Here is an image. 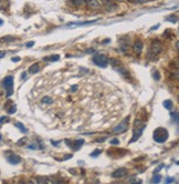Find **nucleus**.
Returning <instances> with one entry per match:
<instances>
[{"label":"nucleus","mask_w":179,"mask_h":184,"mask_svg":"<svg viewBox=\"0 0 179 184\" xmlns=\"http://www.w3.org/2000/svg\"><path fill=\"white\" fill-rule=\"evenodd\" d=\"M6 6V0H0V8H3Z\"/></svg>","instance_id":"nucleus-33"},{"label":"nucleus","mask_w":179,"mask_h":184,"mask_svg":"<svg viewBox=\"0 0 179 184\" xmlns=\"http://www.w3.org/2000/svg\"><path fill=\"white\" fill-rule=\"evenodd\" d=\"M7 111H8V113H9V114H14V112L17 111V106H14V104H12V106H10V108H8Z\"/></svg>","instance_id":"nucleus-20"},{"label":"nucleus","mask_w":179,"mask_h":184,"mask_svg":"<svg viewBox=\"0 0 179 184\" xmlns=\"http://www.w3.org/2000/svg\"><path fill=\"white\" fill-rule=\"evenodd\" d=\"M161 169H163V164H161V165H159V168H158L157 170H155V173H157L158 171H159V170H161Z\"/></svg>","instance_id":"nucleus-40"},{"label":"nucleus","mask_w":179,"mask_h":184,"mask_svg":"<svg viewBox=\"0 0 179 184\" xmlns=\"http://www.w3.org/2000/svg\"><path fill=\"white\" fill-rule=\"evenodd\" d=\"M102 1V3H103V6L106 8L107 10H109V11H112V10H114V9H116V3L115 2H113V0H101Z\"/></svg>","instance_id":"nucleus-9"},{"label":"nucleus","mask_w":179,"mask_h":184,"mask_svg":"<svg viewBox=\"0 0 179 184\" xmlns=\"http://www.w3.org/2000/svg\"><path fill=\"white\" fill-rule=\"evenodd\" d=\"M164 106H165L167 110H170V109L172 108V100H165V101H164Z\"/></svg>","instance_id":"nucleus-17"},{"label":"nucleus","mask_w":179,"mask_h":184,"mask_svg":"<svg viewBox=\"0 0 179 184\" xmlns=\"http://www.w3.org/2000/svg\"><path fill=\"white\" fill-rule=\"evenodd\" d=\"M120 143V140L118 139H113V140H111V144H113V145H117Z\"/></svg>","instance_id":"nucleus-28"},{"label":"nucleus","mask_w":179,"mask_h":184,"mask_svg":"<svg viewBox=\"0 0 179 184\" xmlns=\"http://www.w3.org/2000/svg\"><path fill=\"white\" fill-rule=\"evenodd\" d=\"M101 153H102V151L101 150H96V151H94L93 153H91V156H97V155H100Z\"/></svg>","instance_id":"nucleus-25"},{"label":"nucleus","mask_w":179,"mask_h":184,"mask_svg":"<svg viewBox=\"0 0 179 184\" xmlns=\"http://www.w3.org/2000/svg\"><path fill=\"white\" fill-rule=\"evenodd\" d=\"M130 1H134V2H138V3H146L151 0H130Z\"/></svg>","instance_id":"nucleus-27"},{"label":"nucleus","mask_w":179,"mask_h":184,"mask_svg":"<svg viewBox=\"0 0 179 184\" xmlns=\"http://www.w3.org/2000/svg\"><path fill=\"white\" fill-rule=\"evenodd\" d=\"M33 44H34V41H31V42H28L27 43V44H26V46H27V47H32V46H33Z\"/></svg>","instance_id":"nucleus-36"},{"label":"nucleus","mask_w":179,"mask_h":184,"mask_svg":"<svg viewBox=\"0 0 179 184\" xmlns=\"http://www.w3.org/2000/svg\"><path fill=\"white\" fill-rule=\"evenodd\" d=\"M172 33H170V30H167L165 33H164V37H167V38H170L172 37Z\"/></svg>","instance_id":"nucleus-31"},{"label":"nucleus","mask_w":179,"mask_h":184,"mask_svg":"<svg viewBox=\"0 0 179 184\" xmlns=\"http://www.w3.org/2000/svg\"><path fill=\"white\" fill-rule=\"evenodd\" d=\"M0 140H1V135H0Z\"/></svg>","instance_id":"nucleus-45"},{"label":"nucleus","mask_w":179,"mask_h":184,"mask_svg":"<svg viewBox=\"0 0 179 184\" xmlns=\"http://www.w3.org/2000/svg\"><path fill=\"white\" fill-rule=\"evenodd\" d=\"M172 182H175V179H174V177H168V179H166V183H172Z\"/></svg>","instance_id":"nucleus-32"},{"label":"nucleus","mask_w":179,"mask_h":184,"mask_svg":"<svg viewBox=\"0 0 179 184\" xmlns=\"http://www.w3.org/2000/svg\"><path fill=\"white\" fill-rule=\"evenodd\" d=\"M161 51H163V44L159 42L158 40H153L151 44V48H149V51H148V58L151 60H155Z\"/></svg>","instance_id":"nucleus-1"},{"label":"nucleus","mask_w":179,"mask_h":184,"mask_svg":"<svg viewBox=\"0 0 179 184\" xmlns=\"http://www.w3.org/2000/svg\"><path fill=\"white\" fill-rule=\"evenodd\" d=\"M11 60H12L14 62H19V61H20V58H19V57H14L12 59H11Z\"/></svg>","instance_id":"nucleus-34"},{"label":"nucleus","mask_w":179,"mask_h":184,"mask_svg":"<svg viewBox=\"0 0 179 184\" xmlns=\"http://www.w3.org/2000/svg\"><path fill=\"white\" fill-rule=\"evenodd\" d=\"M105 140H106V138H101L99 140H95V142H104Z\"/></svg>","instance_id":"nucleus-37"},{"label":"nucleus","mask_w":179,"mask_h":184,"mask_svg":"<svg viewBox=\"0 0 179 184\" xmlns=\"http://www.w3.org/2000/svg\"><path fill=\"white\" fill-rule=\"evenodd\" d=\"M5 55H6V52H0V58L5 57Z\"/></svg>","instance_id":"nucleus-42"},{"label":"nucleus","mask_w":179,"mask_h":184,"mask_svg":"<svg viewBox=\"0 0 179 184\" xmlns=\"http://www.w3.org/2000/svg\"><path fill=\"white\" fill-rule=\"evenodd\" d=\"M21 78L23 79V80H26V79H27V73H26V72H23V73H22Z\"/></svg>","instance_id":"nucleus-38"},{"label":"nucleus","mask_w":179,"mask_h":184,"mask_svg":"<svg viewBox=\"0 0 179 184\" xmlns=\"http://www.w3.org/2000/svg\"><path fill=\"white\" fill-rule=\"evenodd\" d=\"M93 62L94 64L99 65L101 68H106L108 64V58L106 57L105 55H103V53L96 55V56H94L93 58Z\"/></svg>","instance_id":"nucleus-6"},{"label":"nucleus","mask_w":179,"mask_h":184,"mask_svg":"<svg viewBox=\"0 0 179 184\" xmlns=\"http://www.w3.org/2000/svg\"><path fill=\"white\" fill-rule=\"evenodd\" d=\"M172 118H175V122H176V124L178 123V112H172Z\"/></svg>","instance_id":"nucleus-23"},{"label":"nucleus","mask_w":179,"mask_h":184,"mask_svg":"<svg viewBox=\"0 0 179 184\" xmlns=\"http://www.w3.org/2000/svg\"><path fill=\"white\" fill-rule=\"evenodd\" d=\"M2 41H5V42H10L11 40H14L12 37H3L2 39H1Z\"/></svg>","instance_id":"nucleus-24"},{"label":"nucleus","mask_w":179,"mask_h":184,"mask_svg":"<svg viewBox=\"0 0 179 184\" xmlns=\"http://www.w3.org/2000/svg\"><path fill=\"white\" fill-rule=\"evenodd\" d=\"M52 144H54V145H57V144H60V141H59V142H52Z\"/></svg>","instance_id":"nucleus-43"},{"label":"nucleus","mask_w":179,"mask_h":184,"mask_svg":"<svg viewBox=\"0 0 179 184\" xmlns=\"http://www.w3.org/2000/svg\"><path fill=\"white\" fill-rule=\"evenodd\" d=\"M96 21H97V19H96V20H91V21L74 22V23H71V25H69V27H70V28H74V27H81V26H86V25H91V23H95Z\"/></svg>","instance_id":"nucleus-13"},{"label":"nucleus","mask_w":179,"mask_h":184,"mask_svg":"<svg viewBox=\"0 0 179 184\" xmlns=\"http://www.w3.org/2000/svg\"><path fill=\"white\" fill-rule=\"evenodd\" d=\"M29 149H31V150H36V145L34 144H31V145H29Z\"/></svg>","instance_id":"nucleus-39"},{"label":"nucleus","mask_w":179,"mask_h":184,"mask_svg":"<svg viewBox=\"0 0 179 184\" xmlns=\"http://www.w3.org/2000/svg\"><path fill=\"white\" fill-rule=\"evenodd\" d=\"M65 143L69 148H71L74 151L80 150V148L84 144V140L83 139H78V140H70V139H65Z\"/></svg>","instance_id":"nucleus-7"},{"label":"nucleus","mask_w":179,"mask_h":184,"mask_svg":"<svg viewBox=\"0 0 179 184\" xmlns=\"http://www.w3.org/2000/svg\"><path fill=\"white\" fill-rule=\"evenodd\" d=\"M117 1H120V0H117Z\"/></svg>","instance_id":"nucleus-46"},{"label":"nucleus","mask_w":179,"mask_h":184,"mask_svg":"<svg viewBox=\"0 0 179 184\" xmlns=\"http://www.w3.org/2000/svg\"><path fill=\"white\" fill-rule=\"evenodd\" d=\"M166 20H172V22H177V17H174V16H172V17H167L166 18Z\"/></svg>","instance_id":"nucleus-26"},{"label":"nucleus","mask_w":179,"mask_h":184,"mask_svg":"<svg viewBox=\"0 0 179 184\" xmlns=\"http://www.w3.org/2000/svg\"><path fill=\"white\" fill-rule=\"evenodd\" d=\"M146 127V124H144L142 123V121L136 119L135 120V123H134V130H133V136H132V140H130V143L132 142H135L137 141L139 138H140V135L143 133L144 129Z\"/></svg>","instance_id":"nucleus-2"},{"label":"nucleus","mask_w":179,"mask_h":184,"mask_svg":"<svg viewBox=\"0 0 179 184\" xmlns=\"http://www.w3.org/2000/svg\"><path fill=\"white\" fill-rule=\"evenodd\" d=\"M127 173H128L127 169H125V168H121V169L115 170L114 172L112 173V177H114V179H121V177H126V175H127Z\"/></svg>","instance_id":"nucleus-8"},{"label":"nucleus","mask_w":179,"mask_h":184,"mask_svg":"<svg viewBox=\"0 0 179 184\" xmlns=\"http://www.w3.org/2000/svg\"><path fill=\"white\" fill-rule=\"evenodd\" d=\"M53 100L51 99L50 97H44L42 100H41V103H44V104H48V103H52Z\"/></svg>","instance_id":"nucleus-19"},{"label":"nucleus","mask_w":179,"mask_h":184,"mask_svg":"<svg viewBox=\"0 0 179 184\" xmlns=\"http://www.w3.org/2000/svg\"><path fill=\"white\" fill-rule=\"evenodd\" d=\"M7 160H8V162L9 163H11V164H18V163H20L21 162V157L19 155H17V154H10L9 156H7Z\"/></svg>","instance_id":"nucleus-10"},{"label":"nucleus","mask_w":179,"mask_h":184,"mask_svg":"<svg viewBox=\"0 0 179 184\" xmlns=\"http://www.w3.org/2000/svg\"><path fill=\"white\" fill-rule=\"evenodd\" d=\"M169 138V133L165 127H157L154 131V140L157 143H164Z\"/></svg>","instance_id":"nucleus-3"},{"label":"nucleus","mask_w":179,"mask_h":184,"mask_svg":"<svg viewBox=\"0 0 179 184\" xmlns=\"http://www.w3.org/2000/svg\"><path fill=\"white\" fill-rule=\"evenodd\" d=\"M129 120H130V117L128 115V117H126L123 121H121L120 124H117V125L113 129V132H114V133H124V132H126V131L128 130Z\"/></svg>","instance_id":"nucleus-5"},{"label":"nucleus","mask_w":179,"mask_h":184,"mask_svg":"<svg viewBox=\"0 0 179 184\" xmlns=\"http://www.w3.org/2000/svg\"><path fill=\"white\" fill-rule=\"evenodd\" d=\"M143 47H144V43L142 41H136V42L134 43V46H133V50H134V52L135 53H140L142 52V50H143Z\"/></svg>","instance_id":"nucleus-11"},{"label":"nucleus","mask_w":179,"mask_h":184,"mask_svg":"<svg viewBox=\"0 0 179 184\" xmlns=\"http://www.w3.org/2000/svg\"><path fill=\"white\" fill-rule=\"evenodd\" d=\"M71 2L74 6H82L85 3V0H71Z\"/></svg>","instance_id":"nucleus-18"},{"label":"nucleus","mask_w":179,"mask_h":184,"mask_svg":"<svg viewBox=\"0 0 179 184\" xmlns=\"http://www.w3.org/2000/svg\"><path fill=\"white\" fill-rule=\"evenodd\" d=\"M40 64L39 63H34L32 64L30 68H29V73H31V74H34V73H38L39 71H40Z\"/></svg>","instance_id":"nucleus-14"},{"label":"nucleus","mask_w":179,"mask_h":184,"mask_svg":"<svg viewBox=\"0 0 179 184\" xmlns=\"http://www.w3.org/2000/svg\"><path fill=\"white\" fill-rule=\"evenodd\" d=\"M9 120L7 117H1L0 118V124H2V123H5V122H7V121Z\"/></svg>","instance_id":"nucleus-29"},{"label":"nucleus","mask_w":179,"mask_h":184,"mask_svg":"<svg viewBox=\"0 0 179 184\" xmlns=\"http://www.w3.org/2000/svg\"><path fill=\"white\" fill-rule=\"evenodd\" d=\"M85 3L88 7L93 8V9H99L101 7L99 0H85Z\"/></svg>","instance_id":"nucleus-12"},{"label":"nucleus","mask_w":179,"mask_h":184,"mask_svg":"<svg viewBox=\"0 0 179 184\" xmlns=\"http://www.w3.org/2000/svg\"><path fill=\"white\" fill-rule=\"evenodd\" d=\"M78 90V85H73L71 88V92H74V91H76Z\"/></svg>","instance_id":"nucleus-35"},{"label":"nucleus","mask_w":179,"mask_h":184,"mask_svg":"<svg viewBox=\"0 0 179 184\" xmlns=\"http://www.w3.org/2000/svg\"><path fill=\"white\" fill-rule=\"evenodd\" d=\"M160 180H161V177H160V175H156V174H155V177H153V179H151V182H153V183H159V182H160Z\"/></svg>","instance_id":"nucleus-21"},{"label":"nucleus","mask_w":179,"mask_h":184,"mask_svg":"<svg viewBox=\"0 0 179 184\" xmlns=\"http://www.w3.org/2000/svg\"><path fill=\"white\" fill-rule=\"evenodd\" d=\"M2 87L6 89L7 91V97H11L14 93V77L12 76H8L3 79L2 81Z\"/></svg>","instance_id":"nucleus-4"},{"label":"nucleus","mask_w":179,"mask_h":184,"mask_svg":"<svg viewBox=\"0 0 179 184\" xmlns=\"http://www.w3.org/2000/svg\"><path fill=\"white\" fill-rule=\"evenodd\" d=\"M2 23H3V21H2V20H1V19H0V26H1V25H2Z\"/></svg>","instance_id":"nucleus-44"},{"label":"nucleus","mask_w":179,"mask_h":184,"mask_svg":"<svg viewBox=\"0 0 179 184\" xmlns=\"http://www.w3.org/2000/svg\"><path fill=\"white\" fill-rule=\"evenodd\" d=\"M94 51H95L94 49H88L87 51H86V53H92V52H94Z\"/></svg>","instance_id":"nucleus-41"},{"label":"nucleus","mask_w":179,"mask_h":184,"mask_svg":"<svg viewBox=\"0 0 179 184\" xmlns=\"http://www.w3.org/2000/svg\"><path fill=\"white\" fill-rule=\"evenodd\" d=\"M153 76H154V79H155V80H156V81H158V80H159V79H160V74H159V72H158L157 70L155 71H153Z\"/></svg>","instance_id":"nucleus-22"},{"label":"nucleus","mask_w":179,"mask_h":184,"mask_svg":"<svg viewBox=\"0 0 179 184\" xmlns=\"http://www.w3.org/2000/svg\"><path fill=\"white\" fill-rule=\"evenodd\" d=\"M14 125H16L17 127H19V129H20V131H21V132H23V133H27V132H28L27 127H24V125H23L22 123H20V122H17V123H16Z\"/></svg>","instance_id":"nucleus-16"},{"label":"nucleus","mask_w":179,"mask_h":184,"mask_svg":"<svg viewBox=\"0 0 179 184\" xmlns=\"http://www.w3.org/2000/svg\"><path fill=\"white\" fill-rule=\"evenodd\" d=\"M26 141H27V139H26V138H23V139H21L20 141L17 142V144H18V145H21V144H24V143H26Z\"/></svg>","instance_id":"nucleus-30"},{"label":"nucleus","mask_w":179,"mask_h":184,"mask_svg":"<svg viewBox=\"0 0 179 184\" xmlns=\"http://www.w3.org/2000/svg\"><path fill=\"white\" fill-rule=\"evenodd\" d=\"M59 59H60V56H59V55H53V56H51V57H45L43 60H44V61H52V62H53V61H57Z\"/></svg>","instance_id":"nucleus-15"}]
</instances>
